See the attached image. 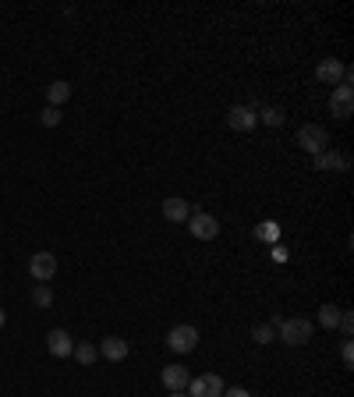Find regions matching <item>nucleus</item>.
Returning <instances> with one entry per match:
<instances>
[{"mask_svg": "<svg viewBox=\"0 0 354 397\" xmlns=\"http://www.w3.org/2000/svg\"><path fill=\"white\" fill-rule=\"evenodd\" d=\"M188 369L184 366H163V387L171 391V394H181L184 387H188Z\"/></svg>", "mask_w": 354, "mask_h": 397, "instance_id": "obj_12", "label": "nucleus"}, {"mask_svg": "<svg viewBox=\"0 0 354 397\" xmlns=\"http://www.w3.org/2000/svg\"><path fill=\"white\" fill-rule=\"evenodd\" d=\"M0 326H4V308H0Z\"/></svg>", "mask_w": 354, "mask_h": 397, "instance_id": "obj_27", "label": "nucleus"}, {"mask_svg": "<svg viewBox=\"0 0 354 397\" xmlns=\"http://www.w3.org/2000/svg\"><path fill=\"white\" fill-rule=\"evenodd\" d=\"M276 326H280V316H276L273 323H256V326H252V341H256V344H273V341H276Z\"/></svg>", "mask_w": 354, "mask_h": 397, "instance_id": "obj_15", "label": "nucleus"}, {"mask_svg": "<svg viewBox=\"0 0 354 397\" xmlns=\"http://www.w3.org/2000/svg\"><path fill=\"white\" fill-rule=\"evenodd\" d=\"M167 344H171V351H177V355H188V351H195V344H198V330H195L191 323H181V326H174V330L167 333Z\"/></svg>", "mask_w": 354, "mask_h": 397, "instance_id": "obj_4", "label": "nucleus"}, {"mask_svg": "<svg viewBox=\"0 0 354 397\" xmlns=\"http://www.w3.org/2000/svg\"><path fill=\"white\" fill-rule=\"evenodd\" d=\"M71 96V86L68 82H54V86H46V99H50V106H57L61 110V103H68Z\"/></svg>", "mask_w": 354, "mask_h": 397, "instance_id": "obj_16", "label": "nucleus"}, {"mask_svg": "<svg viewBox=\"0 0 354 397\" xmlns=\"http://www.w3.org/2000/svg\"><path fill=\"white\" fill-rule=\"evenodd\" d=\"M99 355H103L106 362H124V358H128V341H124V337H106V341L99 344Z\"/></svg>", "mask_w": 354, "mask_h": 397, "instance_id": "obj_13", "label": "nucleus"}, {"mask_svg": "<svg viewBox=\"0 0 354 397\" xmlns=\"http://www.w3.org/2000/svg\"><path fill=\"white\" fill-rule=\"evenodd\" d=\"M46 348H50L54 358H68L71 348H75V341H71L68 330H50V333H46Z\"/></svg>", "mask_w": 354, "mask_h": 397, "instance_id": "obj_10", "label": "nucleus"}, {"mask_svg": "<svg viewBox=\"0 0 354 397\" xmlns=\"http://www.w3.org/2000/svg\"><path fill=\"white\" fill-rule=\"evenodd\" d=\"M256 121H259V114H256L248 103H234V106L227 110V124H231L234 131H252Z\"/></svg>", "mask_w": 354, "mask_h": 397, "instance_id": "obj_6", "label": "nucleus"}, {"mask_svg": "<svg viewBox=\"0 0 354 397\" xmlns=\"http://www.w3.org/2000/svg\"><path fill=\"white\" fill-rule=\"evenodd\" d=\"M273 259H276V263H287V248H283V245H273Z\"/></svg>", "mask_w": 354, "mask_h": 397, "instance_id": "obj_26", "label": "nucleus"}, {"mask_svg": "<svg viewBox=\"0 0 354 397\" xmlns=\"http://www.w3.org/2000/svg\"><path fill=\"white\" fill-rule=\"evenodd\" d=\"M71 355H75L82 366H92V362L99 358V348H96V344H88V341H79V344L71 348Z\"/></svg>", "mask_w": 354, "mask_h": 397, "instance_id": "obj_17", "label": "nucleus"}, {"mask_svg": "<svg viewBox=\"0 0 354 397\" xmlns=\"http://www.w3.org/2000/svg\"><path fill=\"white\" fill-rule=\"evenodd\" d=\"M344 71H348L344 61H337V57H323L319 68H315V79L326 82V86H340V82H344Z\"/></svg>", "mask_w": 354, "mask_h": 397, "instance_id": "obj_8", "label": "nucleus"}, {"mask_svg": "<svg viewBox=\"0 0 354 397\" xmlns=\"http://www.w3.org/2000/svg\"><path fill=\"white\" fill-rule=\"evenodd\" d=\"M276 333H280V341H283L287 348H301V344L312 341V323L301 319V316H294V319H280Z\"/></svg>", "mask_w": 354, "mask_h": 397, "instance_id": "obj_1", "label": "nucleus"}, {"mask_svg": "<svg viewBox=\"0 0 354 397\" xmlns=\"http://www.w3.org/2000/svg\"><path fill=\"white\" fill-rule=\"evenodd\" d=\"M32 301H36L39 308H50V305H54V288H50V284H36V291H32Z\"/></svg>", "mask_w": 354, "mask_h": 397, "instance_id": "obj_21", "label": "nucleus"}, {"mask_svg": "<svg viewBox=\"0 0 354 397\" xmlns=\"http://www.w3.org/2000/svg\"><path fill=\"white\" fill-rule=\"evenodd\" d=\"M39 121H43L46 128H57V124H61V110H57V106H46V110L39 114Z\"/></svg>", "mask_w": 354, "mask_h": 397, "instance_id": "obj_22", "label": "nucleus"}, {"mask_svg": "<svg viewBox=\"0 0 354 397\" xmlns=\"http://www.w3.org/2000/svg\"><path fill=\"white\" fill-rule=\"evenodd\" d=\"M256 238H259V241H269V245H276V241H280V223H276V220H263V223L256 227Z\"/></svg>", "mask_w": 354, "mask_h": 397, "instance_id": "obj_18", "label": "nucleus"}, {"mask_svg": "<svg viewBox=\"0 0 354 397\" xmlns=\"http://www.w3.org/2000/svg\"><path fill=\"white\" fill-rule=\"evenodd\" d=\"M29 273H32L39 284H50L54 273H57V256H50V252H36L32 263H29Z\"/></svg>", "mask_w": 354, "mask_h": 397, "instance_id": "obj_7", "label": "nucleus"}, {"mask_svg": "<svg viewBox=\"0 0 354 397\" xmlns=\"http://www.w3.org/2000/svg\"><path fill=\"white\" fill-rule=\"evenodd\" d=\"M163 216H167L171 223H184V220L191 216V209H188V198H181V196L163 198Z\"/></svg>", "mask_w": 354, "mask_h": 397, "instance_id": "obj_14", "label": "nucleus"}, {"mask_svg": "<svg viewBox=\"0 0 354 397\" xmlns=\"http://www.w3.org/2000/svg\"><path fill=\"white\" fill-rule=\"evenodd\" d=\"M351 167V156L348 153H337V149H326L315 156V171H348Z\"/></svg>", "mask_w": 354, "mask_h": 397, "instance_id": "obj_11", "label": "nucleus"}, {"mask_svg": "<svg viewBox=\"0 0 354 397\" xmlns=\"http://www.w3.org/2000/svg\"><path fill=\"white\" fill-rule=\"evenodd\" d=\"M330 110H333V117H351L354 114V89L351 86H337L333 89V96H330Z\"/></svg>", "mask_w": 354, "mask_h": 397, "instance_id": "obj_9", "label": "nucleus"}, {"mask_svg": "<svg viewBox=\"0 0 354 397\" xmlns=\"http://www.w3.org/2000/svg\"><path fill=\"white\" fill-rule=\"evenodd\" d=\"M188 387H191V397H223V391H227L216 373H202V376L188 380Z\"/></svg>", "mask_w": 354, "mask_h": 397, "instance_id": "obj_5", "label": "nucleus"}, {"mask_svg": "<svg viewBox=\"0 0 354 397\" xmlns=\"http://www.w3.org/2000/svg\"><path fill=\"white\" fill-rule=\"evenodd\" d=\"M337 326H340V330H344V337H348V341H351V330H354V316H351V312H344V308H340V323H337Z\"/></svg>", "mask_w": 354, "mask_h": 397, "instance_id": "obj_23", "label": "nucleus"}, {"mask_svg": "<svg viewBox=\"0 0 354 397\" xmlns=\"http://www.w3.org/2000/svg\"><path fill=\"white\" fill-rule=\"evenodd\" d=\"M184 223H188L191 238H198V241H213V238H220V220H216L213 213H202V209H191V216H188Z\"/></svg>", "mask_w": 354, "mask_h": 397, "instance_id": "obj_2", "label": "nucleus"}, {"mask_svg": "<svg viewBox=\"0 0 354 397\" xmlns=\"http://www.w3.org/2000/svg\"><path fill=\"white\" fill-rule=\"evenodd\" d=\"M283 121H287L283 106H263V124H269V128H280Z\"/></svg>", "mask_w": 354, "mask_h": 397, "instance_id": "obj_20", "label": "nucleus"}, {"mask_svg": "<svg viewBox=\"0 0 354 397\" xmlns=\"http://www.w3.org/2000/svg\"><path fill=\"white\" fill-rule=\"evenodd\" d=\"M340 358H344V366H348V369L354 366V344H351V341H344V348H340Z\"/></svg>", "mask_w": 354, "mask_h": 397, "instance_id": "obj_24", "label": "nucleus"}, {"mask_svg": "<svg viewBox=\"0 0 354 397\" xmlns=\"http://www.w3.org/2000/svg\"><path fill=\"white\" fill-rule=\"evenodd\" d=\"M223 397H252V394H248L245 387H227V391H223Z\"/></svg>", "mask_w": 354, "mask_h": 397, "instance_id": "obj_25", "label": "nucleus"}, {"mask_svg": "<svg viewBox=\"0 0 354 397\" xmlns=\"http://www.w3.org/2000/svg\"><path fill=\"white\" fill-rule=\"evenodd\" d=\"M298 146H301L305 153L319 156V153L330 149V131H326L323 124H305V128L298 131Z\"/></svg>", "mask_w": 354, "mask_h": 397, "instance_id": "obj_3", "label": "nucleus"}, {"mask_svg": "<svg viewBox=\"0 0 354 397\" xmlns=\"http://www.w3.org/2000/svg\"><path fill=\"white\" fill-rule=\"evenodd\" d=\"M319 323H323V326H326V330H333V326H337V323H340V308H337V305H333V301H326V305H323V308H319Z\"/></svg>", "mask_w": 354, "mask_h": 397, "instance_id": "obj_19", "label": "nucleus"}, {"mask_svg": "<svg viewBox=\"0 0 354 397\" xmlns=\"http://www.w3.org/2000/svg\"><path fill=\"white\" fill-rule=\"evenodd\" d=\"M171 397H184V394H171Z\"/></svg>", "mask_w": 354, "mask_h": 397, "instance_id": "obj_28", "label": "nucleus"}]
</instances>
